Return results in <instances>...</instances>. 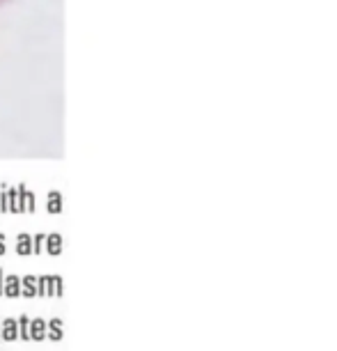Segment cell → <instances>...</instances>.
Here are the masks:
<instances>
[{
  "instance_id": "obj_3",
  "label": "cell",
  "mask_w": 337,
  "mask_h": 351,
  "mask_svg": "<svg viewBox=\"0 0 337 351\" xmlns=\"http://www.w3.org/2000/svg\"><path fill=\"white\" fill-rule=\"evenodd\" d=\"M60 296L62 294V285L60 278H46V296Z\"/></svg>"
},
{
  "instance_id": "obj_11",
  "label": "cell",
  "mask_w": 337,
  "mask_h": 351,
  "mask_svg": "<svg viewBox=\"0 0 337 351\" xmlns=\"http://www.w3.org/2000/svg\"><path fill=\"white\" fill-rule=\"evenodd\" d=\"M51 250H53V253H57V250H60V239H53L51 241Z\"/></svg>"
},
{
  "instance_id": "obj_1",
  "label": "cell",
  "mask_w": 337,
  "mask_h": 351,
  "mask_svg": "<svg viewBox=\"0 0 337 351\" xmlns=\"http://www.w3.org/2000/svg\"><path fill=\"white\" fill-rule=\"evenodd\" d=\"M0 338L7 340V342L18 340V319H5L0 326Z\"/></svg>"
},
{
  "instance_id": "obj_6",
  "label": "cell",
  "mask_w": 337,
  "mask_h": 351,
  "mask_svg": "<svg viewBox=\"0 0 337 351\" xmlns=\"http://www.w3.org/2000/svg\"><path fill=\"white\" fill-rule=\"evenodd\" d=\"M35 283H37L35 278H26V280H23V294L30 296V299H32V296H37V287H35Z\"/></svg>"
},
{
  "instance_id": "obj_7",
  "label": "cell",
  "mask_w": 337,
  "mask_h": 351,
  "mask_svg": "<svg viewBox=\"0 0 337 351\" xmlns=\"http://www.w3.org/2000/svg\"><path fill=\"white\" fill-rule=\"evenodd\" d=\"M62 338H65L62 328H57V330H46V340H53V342H60Z\"/></svg>"
},
{
  "instance_id": "obj_9",
  "label": "cell",
  "mask_w": 337,
  "mask_h": 351,
  "mask_svg": "<svg viewBox=\"0 0 337 351\" xmlns=\"http://www.w3.org/2000/svg\"><path fill=\"white\" fill-rule=\"evenodd\" d=\"M39 294H42V296H46V278H42V280H39Z\"/></svg>"
},
{
  "instance_id": "obj_4",
  "label": "cell",
  "mask_w": 337,
  "mask_h": 351,
  "mask_svg": "<svg viewBox=\"0 0 337 351\" xmlns=\"http://www.w3.org/2000/svg\"><path fill=\"white\" fill-rule=\"evenodd\" d=\"M18 338H21V340H30V319H28V317L18 319Z\"/></svg>"
},
{
  "instance_id": "obj_10",
  "label": "cell",
  "mask_w": 337,
  "mask_h": 351,
  "mask_svg": "<svg viewBox=\"0 0 337 351\" xmlns=\"http://www.w3.org/2000/svg\"><path fill=\"white\" fill-rule=\"evenodd\" d=\"M18 253H28V239H21V244H18Z\"/></svg>"
},
{
  "instance_id": "obj_12",
  "label": "cell",
  "mask_w": 337,
  "mask_h": 351,
  "mask_svg": "<svg viewBox=\"0 0 337 351\" xmlns=\"http://www.w3.org/2000/svg\"><path fill=\"white\" fill-rule=\"evenodd\" d=\"M0 326H3V324H0Z\"/></svg>"
},
{
  "instance_id": "obj_8",
  "label": "cell",
  "mask_w": 337,
  "mask_h": 351,
  "mask_svg": "<svg viewBox=\"0 0 337 351\" xmlns=\"http://www.w3.org/2000/svg\"><path fill=\"white\" fill-rule=\"evenodd\" d=\"M57 328H62V319H48L46 321V330H57Z\"/></svg>"
},
{
  "instance_id": "obj_2",
  "label": "cell",
  "mask_w": 337,
  "mask_h": 351,
  "mask_svg": "<svg viewBox=\"0 0 337 351\" xmlns=\"http://www.w3.org/2000/svg\"><path fill=\"white\" fill-rule=\"evenodd\" d=\"M30 340H46V319H30Z\"/></svg>"
},
{
  "instance_id": "obj_5",
  "label": "cell",
  "mask_w": 337,
  "mask_h": 351,
  "mask_svg": "<svg viewBox=\"0 0 337 351\" xmlns=\"http://www.w3.org/2000/svg\"><path fill=\"white\" fill-rule=\"evenodd\" d=\"M3 291L7 296H18V294H21V285H18L16 278H7V285H5Z\"/></svg>"
}]
</instances>
